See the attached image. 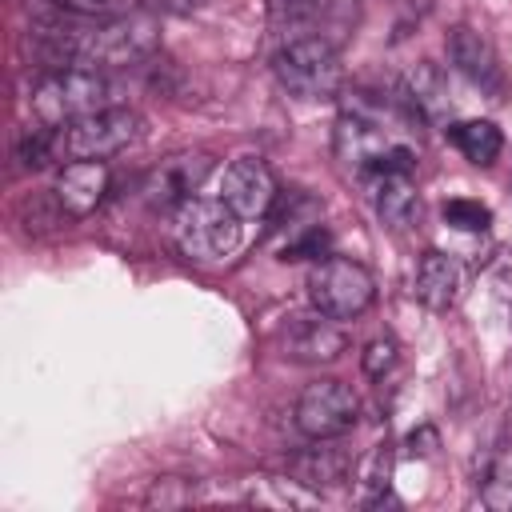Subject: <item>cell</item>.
Listing matches in <instances>:
<instances>
[{
  "mask_svg": "<svg viewBox=\"0 0 512 512\" xmlns=\"http://www.w3.org/2000/svg\"><path fill=\"white\" fill-rule=\"evenodd\" d=\"M272 72L280 88L296 100H332L344 84V60L336 44L316 32L288 36L272 56Z\"/></svg>",
  "mask_w": 512,
  "mask_h": 512,
  "instance_id": "1",
  "label": "cell"
},
{
  "mask_svg": "<svg viewBox=\"0 0 512 512\" xmlns=\"http://www.w3.org/2000/svg\"><path fill=\"white\" fill-rule=\"evenodd\" d=\"M28 104H32L36 124L60 128L100 108H112V84L104 72H92V68H48L32 84Z\"/></svg>",
  "mask_w": 512,
  "mask_h": 512,
  "instance_id": "2",
  "label": "cell"
},
{
  "mask_svg": "<svg viewBox=\"0 0 512 512\" xmlns=\"http://www.w3.org/2000/svg\"><path fill=\"white\" fill-rule=\"evenodd\" d=\"M52 132H56V160H108L144 136V120L136 108L112 104Z\"/></svg>",
  "mask_w": 512,
  "mask_h": 512,
  "instance_id": "3",
  "label": "cell"
},
{
  "mask_svg": "<svg viewBox=\"0 0 512 512\" xmlns=\"http://www.w3.org/2000/svg\"><path fill=\"white\" fill-rule=\"evenodd\" d=\"M308 300L316 312L332 316V320H356L372 308L376 300V280L360 260L348 256H324L316 260V268L308 272Z\"/></svg>",
  "mask_w": 512,
  "mask_h": 512,
  "instance_id": "4",
  "label": "cell"
},
{
  "mask_svg": "<svg viewBox=\"0 0 512 512\" xmlns=\"http://www.w3.org/2000/svg\"><path fill=\"white\" fill-rule=\"evenodd\" d=\"M176 248L188 260H220L228 252H236L240 244V216L216 196V200H184L176 208Z\"/></svg>",
  "mask_w": 512,
  "mask_h": 512,
  "instance_id": "5",
  "label": "cell"
},
{
  "mask_svg": "<svg viewBox=\"0 0 512 512\" xmlns=\"http://www.w3.org/2000/svg\"><path fill=\"white\" fill-rule=\"evenodd\" d=\"M356 420H360V400L336 376L312 380L296 400V428L308 440H340L344 432L356 428Z\"/></svg>",
  "mask_w": 512,
  "mask_h": 512,
  "instance_id": "6",
  "label": "cell"
},
{
  "mask_svg": "<svg viewBox=\"0 0 512 512\" xmlns=\"http://www.w3.org/2000/svg\"><path fill=\"white\" fill-rule=\"evenodd\" d=\"M220 200L240 216V220H260L272 212V204L280 200V184L272 176V168L256 156H240L224 168L220 180Z\"/></svg>",
  "mask_w": 512,
  "mask_h": 512,
  "instance_id": "7",
  "label": "cell"
},
{
  "mask_svg": "<svg viewBox=\"0 0 512 512\" xmlns=\"http://www.w3.org/2000/svg\"><path fill=\"white\" fill-rule=\"evenodd\" d=\"M444 48H448V64L468 84H476L488 96H500L504 92V68H500V56H496V48H492V40L484 32H476L468 24H456L448 32Z\"/></svg>",
  "mask_w": 512,
  "mask_h": 512,
  "instance_id": "8",
  "label": "cell"
},
{
  "mask_svg": "<svg viewBox=\"0 0 512 512\" xmlns=\"http://www.w3.org/2000/svg\"><path fill=\"white\" fill-rule=\"evenodd\" d=\"M280 348L288 360L296 364H332L344 348H348V336L340 332V320L316 312V316H296L288 320L284 336H280Z\"/></svg>",
  "mask_w": 512,
  "mask_h": 512,
  "instance_id": "9",
  "label": "cell"
},
{
  "mask_svg": "<svg viewBox=\"0 0 512 512\" xmlns=\"http://www.w3.org/2000/svg\"><path fill=\"white\" fill-rule=\"evenodd\" d=\"M208 172H212L208 152H176V156L160 160V168L148 176L144 196L152 208H180L184 200H192V192L200 188V180Z\"/></svg>",
  "mask_w": 512,
  "mask_h": 512,
  "instance_id": "10",
  "label": "cell"
},
{
  "mask_svg": "<svg viewBox=\"0 0 512 512\" xmlns=\"http://www.w3.org/2000/svg\"><path fill=\"white\" fill-rule=\"evenodd\" d=\"M108 164L104 160H64L52 184V200L64 216H88L108 196Z\"/></svg>",
  "mask_w": 512,
  "mask_h": 512,
  "instance_id": "11",
  "label": "cell"
},
{
  "mask_svg": "<svg viewBox=\"0 0 512 512\" xmlns=\"http://www.w3.org/2000/svg\"><path fill=\"white\" fill-rule=\"evenodd\" d=\"M396 100L408 108V116H412L416 124H444L448 112H452L448 80H444L440 64H432V60H420V64H412V68L404 72Z\"/></svg>",
  "mask_w": 512,
  "mask_h": 512,
  "instance_id": "12",
  "label": "cell"
},
{
  "mask_svg": "<svg viewBox=\"0 0 512 512\" xmlns=\"http://www.w3.org/2000/svg\"><path fill=\"white\" fill-rule=\"evenodd\" d=\"M360 180H364V188L372 196L376 216L388 228L404 232V228H412L420 220V192H416L412 176H404V172H368Z\"/></svg>",
  "mask_w": 512,
  "mask_h": 512,
  "instance_id": "13",
  "label": "cell"
},
{
  "mask_svg": "<svg viewBox=\"0 0 512 512\" xmlns=\"http://www.w3.org/2000/svg\"><path fill=\"white\" fill-rule=\"evenodd\" d=\"M460 280H464V272H460L456 256H448V252H440V248H428V252L420 256V264H416L412 292H416V300H420L424 308L444 312V308L456 304Z\"/></svg>",
  "mask_w": 512,
  "mask_h": 512,
  "instance_id": "14",
  "label": "cell"
},
{
  "mask_svg": "<svg viewBox=\"0 0 512 512\" xmlns=\"http://www.w3.org/2000/svg\"><path fill=\"white\" fill-rule=\"evenodd\" d=\"M352 460L340 444L332 440H316V448H304L300 456H292V476L296 484L304 488H328V484H340L348 476Z\"/></svg>",
  "mask_w": 512,
  "mask_h": 512,
  "instance_id": "15",
  "label": "cell"
},
{
  "mask_svg": "<svg viewBox=\"0 0 512 512\" xmlns=\"http://www.w3.org/2000/svg\"><path fill=\"white\" fill-rule=\"evenodd\" d=\"M444 132H448V140L464 152V160L476 164V168H488V164L504 152V136H500V128H496L492 120H456V124H448Z\"/></svg>",
  "mask_w": 512,
  "mask_h": 512,
  "instance_id": "16",
  "label": "cell"
},
{
  "mask_svg": "<svg viewBox=\"0 0 512 512\" xmlns=\"http://www.w3.org/2000/svg\"><path fill=\"white\" fill-rule=\"evenodd\" d=\"M480 500L492 512H512V444H500L480 476Z\"/></svg>",
  "mask_w": 512,
  "mask_h": 512,
  "instance_id": "17",
  "label": "cell"
},
{
  "mask_svg": "<svg viewBox=\"0 0 512 512\" xmlns=\"http://www.w3.org/2000/svg\"><path fill=\"white\" fill-rule=\"evenodd\" d=\"M356 484H360V500L364 504H376V500L388 496V484H392V448L388 444H376L364 456V464L356 472Z\"/></svg>",
  "mask_w": 512,
  "mask_h": 512,
  "instance_id": "18",
  "label": "cell"
},
{
  "mask_svg": "<svg viewBox=\"0 0 512 512\" xmlns=\"http://www.w3.org/2000/svg\"><path fill=\"white\" fill-rule=\"evenodd\" d=\"M440 212H444V224H452V228H460V232H484V228L492 224L488 204L468 200V196H452V200H444Z\"/></svg>",
  "mask_w": 512,
  "mask_h": 512,
  "instance_id": "19",
  "label": "cell"
},
{
  "mask_svg": "<svg viewBox=\"0 0 512 512\" xmlns=\"http://www.w3.org/2000/svg\"><path fill=\"white\" fill-rule=\"evenodd\" d=\"M320 0H268V16L276 28H288L292 36H304V28L316 20Z\"/></svg>",
  "mask_w": 512,
  "mask_h": 512,
  "instance_id": "20",
  "label": "cell"
},
{
  "mask_svg": "<svg viewBox=\"0 0 512 512\" xmlns=\"http://www.w3.org/2000/svg\"><path fill=\"white\" fill-rule=\"evenodd\" d=\"M332 248V236H328V228H320V224H312V228H304L296 240H288L284 244V256L280 260H308V256H332L328 252Z\"/></svg>",
  "mask_w": 512,
  "mask_h": 512,
  "instance_id": "21",
  "label": "cell"
},
{
  "mask_svg": "<svg viewBox=\"0 0 512 512\" xmlns=\"http://www.w3.org/2000/svg\"><path fill=\"white\" fill-rule=\"evenodd\" d=\"M360 364H364V372L372 376V380H380L392 364H396V344L384 336V340H372L368 348H364V356H360Z\"/></svg>",
  "mask_w": 512,
  "mask_h": 512,
  "instance_id": "22",
  "label": "cell"
},
{
  "mask_svg": "<svg viewBox=\"0 0 512 512\" xmlns=\"http://www.w3.org/2000/svg\"><path fill=\"white\" fill-rule=\"evenodd\" d=\"M192 500V488H184V480H176V476H168V480H156L152 484V492H148V504L156 508H176V504H188Z\"/></svg>",
  "mask_w": 512,
  "mask_h": 512,
  "instance_id": "23",
  "label": "cell"
}]
</instances>
